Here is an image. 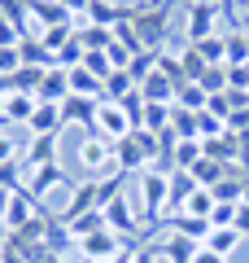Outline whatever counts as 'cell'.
I'll return each instance as SVG.
<instances>
[{
  "mask_svg": "<svg viewBox=\"0 0 249 263\" xmlns=\"http://www.w3.org/2000/svg\"><path fill=\"white\" fill-rule=\"evenodd\" d=\"M66 97H70V75H66L61 66H48V70H44V79H39L35 101H53V105H61Z\"/></svg>",
  "mask_w": 249,
  "mask_h": 263,
  "instance_id": "12",
  "label": "cell"
},
{
  "mask_svg": "<svg viewBox=\"0 0 249 263\" xmlns=\"http://www.w3.org/2000/svg\"><path fill=\"white\" fill-rule=\"evenodd\" d=\"M240 241H245V237H240L236 228H210V237H205V246H210L214 254H223V259H232V254L240 250Z\"/></svg>",
  "mask_w": 249,
  "mask_h": 263,
  "instance_id": "22",
  "label": "cell"
},
{
  "mask_svg": "<svg viewBox=\"0 0 249 263\" xmlns=\"http://www.w3.org/2000/svg\"><path fill=\"white\" fill-rule=\"evenodd\" d=\"M240 31H245V40H249V18H240Z\"/></svg>",
  "mask_w": 249,
  "mask_h": 263,
  "instance_id": "39",
  "label": "cell"
},
{
  "mask_svg": "<svg viewBox=\"0 0 249 263\" xmlns=\"http://www.w3.org/2000/svg\"><path fill=\"white\" fill-rule=\"evenodd\" d=\"M127 132H136V123H131V114L122 110L118 101H101V110H96V123H92V136H105V141L118 145Z\"/></svg>",
  "mask_w": 249,
  "mask_h": 263,
  "instance_id": "5",
  "label": "cell"
},
{
  "mask_svg": "<svg viewBox=\"0 0 249 263\" xmlns=\"http://www.w3.org/2000/svg\"><path fill=\"white\" fill-rule=\"evenodd\" d=\"M22 171H27V189H22V193H31L35 202H44L53 189L66 184V171L57 167V162H44V167H22Z\"/></svg>",
  "mask_w": 249,
  "mask_h": 263,
  "instance_id": "8",
  "label": "cell"
},
{
  "mask_svg": "<svg viewBox=\"0 0 249 263\" xmlns=\"http://www.w3.org/2000/svg\"><path fill=\"white\" fill-rule=\"evenodd\" d=\"M66 75H70V92L74 97H96V101L105 97V79L92 75L88 66H74V70H66Z\"/></svg>",
  "mask_w": 249,
  "mask_h": 263,
  "instance_id": "16",
  "label": "cell"
},
{
  "mask_svg": "<svg viewBox=\"0 0 249 263\" xmlns=\"http://www.w3.org/2000/svg\"><path fill=\"white\" fill-rule=\"evenodd\" d=\"M205 101H210V97H205L201 84H184V88H175V105H179V110H205Z\"/></svg>",
  "mask_w": 249,
  "mask_h": 263,
  "instance_id": "25",
  "label": "cell"
},
{
  "mask_svg": "<svg viewBox=\"0 0 249 263\" xmlns=\"http://www.w3.org/2000/svg\"><path fill=\"white\" fill-rule=\"evenodd\" d=\"M61 127H66L61 105H53V101H39V105H35V114H31V123H27L31 136H57Z\"/></svg>",
  "mask_w": 249,
  "mask_h": 263,
  "instance_id": "11",
  "label": "cell"
},
{
  "mask_svg": "<svg viewBox=\"0 0 249 263\" xmlns=\"http://www.w3.org/2000/svg\"><path fill=\"white\" fill-rule=\"evenodd\" d=\"M184 215H197V219H205V224H210V215H214V193H210V189H197V193L188 197Z\"/></svg>",
  "mask_w": 249,
  "mask_h": 263,
  "instance_id": "27",
  "label": "cell"
},
{
  "mask_svg": "<svg viewBox=\"0 0 249 263\" xmlns=\"http://www.w3.org/2000/svg\"><path fill=\"white\" fill-rule=\"evenodd\" d=\"M5 97H9V92H5V88H0V119H5Z\"/></svg>",
  "mask_w": 249,
  "mask_h": 263,
  "instance_id": "38",
  "label": "cell"
},
{
  "mask_svg": "<svg viewBox=\"0 0 249 263\" xmlns=\"http://www.w3.org/2000/svg\"><path fill=\"white\" fill-rule=\"evenodd\" d=\"M193 48L205 57V66H227V40L223 35H210V40H201V44H193Z\"/></svg>",
  "mask_w": 249,
  "mask_h": 263,
  "instance_id": "24",
  "label": "cell"
},
{
  "mask_svg": "<svg viewBox=\"0 0 249 263\" xmlns=\"http://www.w3.org/2000/svg\"><path fill=\"white\" fill-rule=\"evenodd\" d=\"M166 219H171V233L193 237L197 246H205V237H210V224H205V219H197V215H184V211H179V215H166Z\"/></svg>",
  "mask_w": 249,
  "mask_h": 263,
  "instance_id": "21",
  "label": "cell"
},
{
  "mask_svg": "<svg viewBox=\"0 0 249 263\" xmlns=\"http://www.w3.org/2000/svg\"><path fill=\"white\" fill-rule=\"evenodd\" d=\"M219 13H223V9L214 5V0H188V22H184V40H188V44H201V40L219 35V31H214Z\"/></svg>",
  "mask_w": 249,
  "mask_h": 263,
  "instance_id": "4",
  "label": "cell"
},
{
  "mask_svg": "<svg viewBox=\"0 0 249 263\" xmlns=\"http://www.w3.org/2000/svg\"><path fill=\"white\" fill-rule=\"evenodd\" d=\"M136 197H140V215H144V228H153L157 219H166V197H171V171H140L136 180Z\"/></svg>",
  "mask_w": 249,
  "mask_h": 263,
  "instance_id": "2",
  "label": "cell"
},
{
  "mask_svg": "<svg viewBox=\"0 0 249 263\" xmlns=\"http://www.w3.org/2000/svg\"><path fill=\"white\" fill-rule=\"evenodd\" d=\"M227 40V66H249V40H245V31H232V35H223Z\"/></svg>",
  "mask_w": 249,
  "mask_h": 263,
  "instance_id": "26",
  "label": "cell"
},
{
  "mask_svg": "<svg viewBox=\"0 0 249 263\" xmlns=\"http://www.w3.org/2000/svg\"><path fill=\"white\" fill-rule=\"evenodd\" d=\"M193 263H227V259H223V254H214L210 246H201V250H197V259H193Z\"/></svg>",
  "mask_w": 249,
  "mask_h": 263,
  "instance_id": "33",
  "label": "cell"
},
{
  "mask_svg": "<svg viewBox=\"0 0 249 263\" xmlns=\"http://www.w3.org/2000/svg\"><path fill=\"white\" fill-rule=\"evenodd\" d=\"M110 263H131V250H118V254H114Z\"/></svg>",
  "mask_w": 249,
  "mask_h": 263,
  "instance_id": "37",
  "label": "cell"
},
{
  "mask_svg": "<svg viewBox=\"0 0 249 263\" xmlns=\"http://www.w3.org/2000/svg\"><path fill=\"white\" fill-rule=\"evenodd\" d=\"M240 5H249V0H240Z\"/></svg>",
  "mask_w": 249,
  "mask_h": 263,
  "instance_id": "42",
  "label": "cell"
},
{
  "mask_svg": "<svg viewBox=\"0 0 249 263\" xmlns=\"http://www.w3.org/2000/svg\"><path fill=\"white\" fill-rule=\"evenodd\" d=\"M13 70H22V57H18V44H0V79H9Z\"/></svg>",
  "mask_w": 249,
  "mask_h": 263,
  "instance_id": "28",
  "label": "cell"
},
{
  "mask_svg": "<svg viewBox=\"0 0 249 263\" xmlns=\"http://www.w3.org/2000/svg\"><path fill=\"white\" fill-rule=\"evenodd\" d=\"M131 263H162V254H157V246H140V250H131Z\"/></svg>",
  "mask_w": 249,
  "mask_h": 263,
  "instance_id": "31",
  "label": "cell"
},
{
  "mask_svg": "<svg viewBox=\"0 0 249 263\" xmlns=\"http://www.w3.org/2000/svg\"><path fill=\"white\" fill-rule=\"evenodd\" d=\"M101 215H105V224H110V228H114V233H118V237H127V241H131V237L140 233V228H144V224H140V219H136V211H131L127 193H114L110 202H105V206H101Z\"/></svg>",
  "mask_w": 249,
  "mask_h": 263,
  "instance_id": "7",
  "label": "cell"
},
{
  "mask_svg": "<svg viewBox=\"0 0 249 263\" xmlns=\"http://www.w3.org/2000/svg\"><path fill=\"white\" fill-rule=\"evenodd\" d=\"M162 158V141H157L153 132H144V127H136V132H127L118 145H114V167L122 171V176H131V171H149L153 162Z\"/></svg>",
  "mask_w": 249,
  "mask_h": 263,
  "instance_id": "1",
  "label": "cell"
},
{
  "mask_svg": "<svg viewBox=\"0 0 249 263\" xmlns=\"http://www.w3.org/2000/svg\"><path fill=\"white\" fill-rule=\"evenodd\" d=\"M74 158H79V167L88 171L92 180H101L105 171L114 167V141H105V136H92V132H88V136L79 141V149H74ZM114 171H118V167H114Z\"/></svg>",
  "mask_w": 249,
  "mask_h": 263,
  "instance_id": "3",
  "label": "cell"
},
{
  "mask_svg": "<svg viewBox=\"0 0 249 263\" xmlns=\"http://www.w3.org/2000/svg\"><path fill=\"white\" fill-rule=\"evenodd\" d=\"M232 228H236L240 237H249V202H240V206H236V224H232Z\"/></svg>",
  "mask_w": 249,
  "mask_h": 263,
  "instance_id": "32",
  "label": "cell"
},
{
  "mask_svg": "<svg viewBox=\"0 0 249 263\" xmlns=\"http://www.w3.org/2000/svg\"><path fill=\"white\" fill-rule=\"evenodd\" d=\"M5 162H18V145H13L9 132H0V167H5Z\"/></svg>",
  "mask_w": 249,
  "mask_h": 263,
  "instance_id": "30",
  "label": "cell"
},
{
  "mask_svg": "<svg viewBox=\"0 0 249 263\" xmlns=\"http://www.w3.org/2000/svg\"><path fill=\"white\" fill-rule=\"evenodd\" d=\"M136 88L140 84L131 79V70H110V75H105V97H101V101H127Z\"/></svg>",
  "mask_w": 249,
  "mask_h": 263,
  "instance_id": "20",
  "label": "cell"
},
{
  "mask_svg": "<svg viewBox=\"0 0 249 263\" xmlns=\"http://www.w3.org/2000/svg\"><path fill=\"white\" fill-rule=\"evenodd\" d=\"M44 162H57V136H35L22 167H44Z\"/></svg>",
  "mask_w": 249,
  "mask_h": 263,
  "instance_id": "23",
  "label": "cell"
},
{
  "mask_svg": "<svg viewBox=\"0 0 249 263\" xmlns=\"http://www.w3.org/2000/svg\"><path fill=\"white\" fill-rule=\"evenodd\" d=\"M197 189H201V184L193 180V171H171V197H166V215H179Z\"/></svg>",
  "mask_w": 249,
  "mask_h": 263,
  "instance_id": "13",
  "label": "cell"
},
{
  "mask_svg": "<svg viewBox=\"0 0 249 263\" xmlns=\"http://www.w3.org/2000/svg\"><path fill=\"white\" fill-rule=\"evenodd\" d=\"M9 202H13V193H9V189H0V219H5V211H9Z\"/></svg>",
  "mask_w": 249,
  "mask_h": 263,
  "instance_id": "35",
  "label": "cell"
},
{
  "mask_svg": "<svg viewBox=\"0 0 249 263\" xmlns=\"http://www.w3.org/2000/svg\"><path fill=\"white\" fill-rule=\"evenodd\" d=\"M9 246V228H5V219H0V250Z\"/></svg>",
  "mask_w": 249,
  "mask_h": 263,
  "instance_id": "36",
  "label": "cell"
},
{
  "mask_svg": "<svg viewBox=\"0 0 249 263\" xmlns=\"http://www.w3.org/2000/svg\"><path fill=\"white\" fill-rule=\"evenodd\" d=\"M88 211H101V193H96V180H79V184H70V197H66L61 206V224H74L79 215H88Z\"/></svg>",
  "mask_w": 249,
  "mask_h": 263,
  "instance_id": "6",
  "label": "cell"
},
{
  "mask_svg": "<svg viewBox=\"0 0 249 263\" xmlns=\"http://www.w3.org/2000/svg\"><path fill=\"white\" fill-rule=\"evenodd\" d=\"M114 5H122V0H114Z\"/></svg>",
  "mask_w": 249,
  "mask_h": 263,
  "instance_id": "41",
  "label": "cell"
},
{
  "mask_svg": "<svg viewBox=\"0 0 249 263\" xmlns=\"http://www.w3.org/2000/svg\"><path fill=\"white\" fill-rule=\"evenodd\" d=\"M227 88L232 92H249V66H227Z\"/></svg>",
  "mask_w": 249,
  "mask_h": 263,
  "instance_id": "29",
  "label": "cell"
},
{
  "mask_svg": "<svg viewBox=\"0 0 249 263\" xmlns=\"http://www.w3.org/2000/svg\"><path fill=\"white\" fill-rule=\"evenodd\" d=\"M96 110H101V101H96V97H66L61 101V119L66 123H79V127H88L92 132V123H96Z\"/></svg>",
  "mask_w": 249,
  "mask_h": 263,
  "instance_id": "10",
  "label": "cell"
},
{
  "mask_svg": "<svg viewBox=\"0 0 249 263\" xmlns=\"http://www.w3.org/2000/svg\"><path fill=\"white\" fill-rule=\"evenodd\" d=\"M18 57H22V66H39V70L53 66V53L39 44V35H22L18 40Z\"/></svg>",
  "mask_w": 249,
  "mask_h": 263,
  "instance_id": "19",
  "label": "cell"
},
{
  "mask_svg": "<svg viewBox=\"0 0 249 263\" xmlns=\"http://www.w3.org/2000/svg\"><path fill=\"white\" fill-rule=\"evenodd\" d=\"M0 263H5V250H0Z\"/></svg>",
  "mask_w": 249,
  "mask_h": 263,
  "instance_id": "40",
  "label": "cell"
},
{
  "mask_svg": "<svg viewBox=\"0 0 249 263\" xmlns=\"http://www.w3.org/2000/svg\"><path fill=\"white\" fill-rule=\"evenodd\" d=\"M197 250H201V246H197L193 237H184V233H171L162 246H157L162 263H193V259H197Z\"/></svg>",
  "mask_w": 249,
  "mask_h": 263,
  "instance_id": "15",
  "label": "cell"
},
{
  "mask_svg": "<svg viewBox=\"0 0 249 263\" xmlns=\"http://www.w3.org/2000/svg\"><path fill=\"white\" fill-rule=\"evenodd\" d=\"M57 5H61L66 13H88V5H92V0H57Z\"/></svg>",
  "mask_w": 249,
  "mask_h": 263,
  "instance_id": "34",
  "label": "cell"
},
{
  "mask_svg": "<svg viewBox=\"0 0 249 263\" xmlns=\"http://www.w3.org/2000/svg\"><path fill=\"white\" fill-rule=\"evenodd\" d=\"M35 105L39 101L31 92H9V97H5V119H0V123H31Z\"/></svg>",
  "mask_w": 249,
  "mask_h": 263,
  "instance_id": "17",
  "label": "cell"
},
{
  "mask_svg": "<svg viewBox=\"0 0 249 263\" xmlns=\"http://www.w3.org/2000/svg\"><path fill=\"white\" fill-rule=\"evenodd\" d=\"M171 119H175V101H144V114H140V127L162 136L171 132Z\"/></svg>",
  "mask_w": 249,
  "mask_h": 263,
  "instance_id": "14",
  "label": "cell"
},
{
  "mask_svg": "<svg viewBox=\"0 0 249 263\" xmlns=\"http://www.w3.org/2000/svg\"><path fill=\"white\" fill-rule=\"evenodd\" d=\"M140 97L144 101H175V79H166L162 70H153V75L140 79Z\"/></svg>",
  "mask_w": 249,
  "mask_h": 263,
  "instance_id": "18",
  "label": "cell"
},
{
  "mask_svg": "<svg viewBox=\"0 0 249 263\" xmlns=\"http://www.w3.org/2000/svg\"><path fill=\"white\" fill-rule=\"evenodd\" d=\"M118 250H127V237H118L114 228H101V233H92V237L79 241V254H88V259H96V263H110Z\"/></svg>",
  "mask_w": 249,
  "mask_h": 263,
  "instance_id": "9",
  "label": "cell"
}]
</instances>
